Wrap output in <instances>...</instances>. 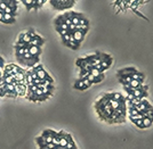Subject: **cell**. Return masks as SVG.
I'll list each match as a JSON object with an SVG mask.
<instances>
[{
    "label": "cell",
    "mask_w": 153,
    "mask_h": 149,
    "mask_svg": "<svg viewBox=\"0 0 153 149\" xmlns=\"http://www.w3.org/2000/svg\"><path fill=\"white\" fill-rule=\"evenodd\" d=\"M79 25H88V19H86L85 17L80 19V24Z\"/></svg>",
    "instance_id": "27"
},
{
    "label": "cell",
    "mask_w": 153,
    "mask_h": 149,
    "mask_svg": "<svg viewBox=\"0 0 153 149\" xmlns=\"http://www.w3.org/2000/svg\"><path fill=\"white\" fill-rule=\"evenodd\" d=\"M128 113H129V116H136V115L139 114V112H138L137 109L135 108V106H134V107L128 108Z\"/></svg>",
    "instance_id": "13"
},
{
    "label": "cell",
    "mask_w": 153,
    "mask_h": 149,
    "mask_svg": "<svg viewBox=\"0 0 153 149\" xmlns=\"http://www.w3.org/2000/svg\"><path fill=\"white\" fill-rule=\"evenodd\" d=\"M33 70H34L35 72H39V71H41V70H44V68H42V65H41V64H37V65L33 67Z\"/></svg>",
    "instance_id": "25"
},
{
    "label": "cell",
    "mask_w": 153,
    "mask_h": 149,
    "mask_svg": "<svg viewBox=\"0 0 153 149\" xmlns=\"http://www.w3.org/2000/svg\"><path fill=\"white\" fill-rule=\"evenodd\" d=\"M50 3H53V7L56 9H66L73 6V3H76V1L73 0H51Z\"/></svg>",
    "instance_id": "1"
},
{
    "label": "cell",
    "mask_w": 153,
    "mask_h": 149,
    "mask_svg": "<svg viewBox=\"0 0 153 149\" xmlns=\"http://www.w3.org/2000/svg\"><path fill=\"white\" fill-rule=\"evenodd\" d=\"M81 80H82L83 84H85V86H86L87 88H89V87H90V86L92 84V83L90 82V81H89V80H87V77H85V79H81Z\"/></svg>",
    "instance_id": "22"
},
{
    "label": "cell",
    "mask_w": 153,
    "mask_h": 149,
    "mask_svg": "<svg viewBox=\"0 0 153 149\" xmlns=\"http://www.w3.org/2000/svg\"><path fill=\"white\" fill-rule=\"evenodd\" d=\"M1 22L6 23V24H13V23H15V17L10 14H3V19Z\"/></svg>",
    "instance_id": "6"
},
{
    "label": "cell",
    "mask_w": 153,
    "mask_h": 149,
    "mask_svg": "<svg viewBox=\"0 0 153 149\" xmlns=\"http://www.w3.org/2000/svg\"><path fill=\"white\" fill-rule=\"evenodd\" d=\"M56 30H64V31H67V32H69V26H67L65 23H62V24H60L58 26H56Z\"/></svg>",
    "instance_id": "17"
},
{
    "label": "cell",
    "mask_w": 153,
    "mask_h": 149,
    "mask_svg": "<svg viewBox=\"0 0 153 149\" xmlns=\"http://www.w3.org/2000/svg\"><path fill=\"white\" fill-rule=\"evenodd\" d=\"M28 34L30 35L31 39H34V38H35V35H37V33H35V32H34L33 30H29V31H28Z\"/></svg>",
    "instance_id": "26"
},
{
    "label": "cell",
    "mask_w": 153,
    "mask_h": 149,
    "mask_svg": "<svg viewBox=\"0 0 153 149\" xmlns=\"http://www.w3.org/2000/svg\"><path fill=\"white\" fill-rule=\"evenodd\" d=\"M89 74H92L94 77H97V76H99L102 73H101L98 70H96V68H94V67H92V70H90V72H89Z\"/></svg>",
    "instance_id": "15"
},
{
    "label": "cell",
    "mask_w": 153,
    "mask_h": 149,
    "mask_svg": "<svg viewBox=\"0 0 153 149\" xmlns=\"http://www.w3.org/2000/svg\"><path fill=\"white\" fill-rule=\"evenodd\" d=\"M29 51H30L32 57H37V56H39L41 54V48L40 47H35V46H31L29 48Z\"/></svg>",
    "instance_id": "4"
},
{
    "label": "cell",
    "mask_w": 153,
    "mask_h": 149,
    "mask_svg": "<svg viewBox=\"0 0 153 149\" xmlns=\"http://www.w3.org/2000/svg\"><path fill=\"white\" fill-rule=\"evenodd\" d=\"M74 88H76V89H78V90H81V91L88 89V88H87V87L83 84V82H82V80H81V79H79L76 83H74Z\"/></svg>",
    "instance_id": "8"
},
{
    "label": "cell",
    "mask_w": 153,
    "mask_h": 149,
    "mask_svg": "<svg viewBox=\"0 0 153 149\" xmlns=\"http://www.w3.org/2000/svg\"><path fill=\"white\" fill-rule=\"evenodd\" d=\"M142 122H143V125H144V128H150L151 125H152V119H149L147 116H145L144 119H142Z\"/></svg>",
    "instance_id": "11"
},
{
    "label": "cell",
    "mask_w": 153,
    "mask_h": 149,
    "mask_svg": "<svg viewBox=\"0 0 153 149\" xmlns=\"http://www.w3.org/2000/svg\"><path fill=\"white\" fill-rule=\"evenodd\" d=\"M30 45L31 46H35V47H40L41 45H44V39L37 34V35H35V38L31 40Z\"/></svg>",
    "instance_id": "5"
},
{
    "label": "cell",
    "mask_w": 153,
    "mask_h": 149,
    "mask_svg": "<svg viewBox=\"0 0 153 149\" xmlns=\"http://www.w3.org/2000/svg\"><path fill=\"white\" fill-rule=\"evenodd\" d=\"M135 125H136L137 128H139V129H145V128H144V125H143L142 119H138V121H136V122H135Z\"/></svg>",
    "instance_id": "23"
},
{
    "label": "cell",
    "mask_w": 153,
    "mask_h": 149,
    "mask_svg": "<svg viewBox=\"0 0 153 149\" xmlns=\"http://www.w3.org/2000/svg\"><path fill=\"white\" fill-rule=\"evenodd\" d=\"M65 46H67V47H70V48H72V49H78L79 48V43H76V41H73V42H67V43H65Z\"/></svg>",
    "instance_id": "16"
},
{
    "label": "cell",
    "mask_w": 153,
    "mask_h": 149,
    "mask_svg": "<svg viewBox=\"0 0 153 149\" xmlns=\"http://www.w3.org/2000/svg\"><path fill=\"white\" fill-rule=\"evenodd\" d=\"M137 72L136 68L134 67H127V68H122L118 72V76H123V75H131V74H135Z\"/></svg>",
    "instance_id": "2"
},
{
    "label": "cell",
    "mask_w": 153,
    "mask_h": 149,
    "mask_svg": "<svg viewBox=\"0 0 153 149\" xmlns=\"http://www.w3.org/2000/svg\"><path fill=\"white\" fill-rule=\"evenodd\" d=\"M42 137L45 138V140H46L47 143H50V142H53V137H51V135H45V134H42Z\"/></svg>",
    "instance_id": "24"
},
{
    "label": "cell",
    "mask_w": 153,
    "mask_h": 149,
    "mask_svg": "<svg viewBox=\"0 0 153 149\" xmlns=\"http://www.w3.org/2000/svg\"><path fill=\"white\" fill-rule=\"evenodd\" d=\"M83 37H85V34L81 32V31L76 30L73 32V38H74V41H76V43H81V41L83 40Z\"/></svg>",
    "instance_id": "3"
},
{
    "label": "cell",
    "mask_w": 153,
    "mask_h": 149,
    "mask_svg": "<svg viewBox=\"0 0 153 149\" xmlns=\"http://www.w3.org/2000/svg\"><path fill=\"white\" fill-rule=\"evenodd\" d=\"M53 149H56V148H53Z\"/></svg>",
    "instance_id": "34"
},
{
    "label": "cell",
    "mask_w": 153,
    "mask_h": 149,
    "mask_svg": "<svg viewBox=\"0 0 153 149\" xmlns=\"http://www.w3.org/2000/svg\"><path fill=\"white\" fill-rule=\"evenodd\" d=\"M88 75H89V72H88V71H86V70H80V74H79L80 79H85V77H87Z\"/></svg>",
    "instance_id": "18"
},
{
    "label": "cell",
    "mask_w": 153,
    "mask_h": 149,
    "mask_svg": "<svg viewBox=\"0 0 153 149\" xmlns=\"http://www.w3.org/2000/svg\"><path fill=\"white\" fill-rule=\"evenodd\" d=\"M37 64H39V57L38 56L37 57H32L30 60L26 61V66L28 67H34Z\"/></svg>",
    "instance_id": "7"
},
{
    "label": "cell",
    "mask_w": 153,
    "mask_h": 149,
    "mask_svg": "<svg viewBox=\"0 0 153 149\" xmlns=\"http://www.w3.org/2000/svg\"><path fill=\"white\" fill-rule=\"evenodd\" d=\"M3 14H5V13H1V12H0V22L3 19Z\"/></svg>",
    "instance_id": "32"
},
{
    "label": "cell",
    "mask_w": 153,
    "mask_h": 149,
    "mask_svg": "<svg viewBox=\"0 0 153 149\" xmlns=\"http://www.w3.org/2000/svg\"><path fill=\"white\" fill-rule=\"evenodd\" d=\"M62 40H63V42H64V45H65V43H67V42L70 41V34L67 33V34H65V35H63V37H62Z\"/></svg>",
    "instance_id": "21"
},
{
    "label": "cell",
    "mask_w": 153,
    "mask_h": 149,
    "mask_svg": "<svg viewBox=\"0 0 153 149\" xmlns=\"http://www.w3.org/2000/svg\"><path fill=\"white\" fill-rule=\"evenodd\" d=\"M46 2V0H35V5H34V8L37 9V8H39V7H41L44 3Z\"/></svg>",
    "instance_id": "19"
},
{
    "label": "cell",
    "mask_w": 153,
    "mask_h": 149,
    "mask_svg": "<svg viewBox=\"0 0 153 149\" xmlns=\"http://www.w3.org/2000/svg\"><path fill=\"white\" fill-rule=\"evenodd\" d=\"M22 3H24L28 9H31V8H34L35 0H22Z\"/></svg>",
    "instance_id": "10"
},
{
    "label": "cell",
    "mask_w": 153,
    "mask_h": 149,
    "mask_svg": "<svg viewBox=\"0 0 153 149\" xmlns=\"http://www.w3.org/2000/svg\"><path fill=\"white\" fill-rule=\"evenodd\" d=\"M35 141H37V143L40 146V147H45L47 145V142H46V140H45V138L41 135V137H39V138H37L35 139Z\"/></svg>",
    "instance_id": "12"
},
{
    "label": "cell",
    "mask_w": 153,
    "mask_h": 149,
    "mask_svg": "<svg viewBox=\"0 0 153 149\" xmlns=\"http://www.w3.org/2000/svg\"><path fill=\"white\" fill-rule=\"evenodd\" d=\"M5 89L7 92H14L15 91V86L14 84H5Z\"/></svg>",
    "instance_id": "14"
},
{
    "label": "cell",
    "mask_w": 153,
    "mask_h": 149,
    "mask_svg": "<svg viewBox=\"0 0 153 149\" xmlns=\"http://www.w3.org/2000/svg\"><path fill=\"white\" fill-rule=\"evenodd\" d=\"M2 81V75H0V82Z\"/></svg>",
    "instance_id": "33"
},
{
    "label": "cell",
    "mask_w": 153,
    "mask_h": 149,
    "mask_svg": "<svg viewBox=\"0 0 153 149\" xmlns=\"http://www.w3.org/2000/svg\"><path fill=\"white\" fill-rule=\"evenodd\" d=\"M3 64H5V61H3V59L0 57V68H1V67H3Z\"/></svg>",
    "instance_id": "31"
},
{
    "label": "cell",
    "mask_w": 153,
    "mask_h": 149,
    "mask_svg": "<svg viewBox=\"0 0 153 149\" xmlns=\"http://www.w3.org/2000/svg\"><path fill=\"white\" fill-rule=\"evenodd\" d=\"M140 87H142V83H140L138 80H131V82H130V84H129V88L133 90L139 89Z\"/></svg>",
    "instance_id": "9"
},
{
    "label": "cell",
    "mask_w": 153,
    "mask_h": 149,
    "mask_svg": "<svg viewBox=\"0 0 153 149\" xmlns=\"http://www.w3.org/2000/svg\"><path fill=\"white\" fill-rule=\"evenodd\" d=\"M87 80H89V81H90L92 83H94V81H95V77H94L92 74H89L88 76H87Z\"/></svg>",
    "instance_id": "30"
},
{
    "label": "cell",
    "mask_w": 153,
    "mask_h": 149,
    "mask_svg": "<svg viewBox=\"0 0 153 149\" xmlns=\"http://www.w3.org/2000/svg\"><path fill=\"white\" fill-rule=\"evenodd\" d=\"M135 14H136L137 16H139V17H142V18H144V19H146V21H147V17H145V16H144L143 14H142V13H140V12H138V10H135Z\"/></svg>",
    "instance_id": "28"
},
{
    "label": "cell",
    "mask_w": 153,
    "mask_h": 149,
    "mask_svg": "<svg viewBox=\"0 0 153 149\" xmlns=\"http://www.w3.org/2000/svg\"><path fill=\"white\" fill-rule=\"evenodd\" d=\"M7 7L8 6L5 3V1H0V12L1 13H5V10L7 9Z\"/></svg>",
    "instance_id": "20"
},
{
    "label": "cell",
    "mask_w": 153,
    "mask_h": 149,
    "mask_svg": "<svg viewBox=\"0 0 153 149\" xmlns=\"http://www.w3.org/2000/svg\"><path fill=\"white\" fill-rule=\"evenodd\" d=\"M60 34H61V37H63V35H65V34H67L69 32L67 31H64V30H56Z\"/></svg>",
    "instance_id": "29"
}]
</instances>
